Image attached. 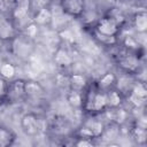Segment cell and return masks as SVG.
Returning <instances> with one entry per match:
<instances>
[{
    "mask_svg": "<svg viewBox=\"0 0 147 147\" xmlns=\"http://www.w3.org/2000/svg\"><path fill=\"white\" fill-rule=\"evenodd\" d=\"M21 124H22V129L25 132V134H28L30 137H33V136L38 134V132H39V124H38L37 117L34 115H32V114L24 115L23 118H22Z\"/></svg>",
    "mask_w": 147,
    "mask_h": 147,
    "instance_id": "6da1fadb",
    "label": "cell"
},
{
    "mask_svg": "<svg viewBox=\"0 0 147 147\" xmlns=\"http://www.w3.org/2000/svg\"><path fill=\"white\" fill-rule=\"evenodd\" d=\"M117 30H118L117 22L111 17L100 20L98 25H96V31L105 33V34H109V36H115Z\"/></svg>",
    "mask_w": 147,
    "mask_h": 147,
    "instance_id": "7a4b0ae2",
    "label": "cell"
},
{
    "mask_svg": "<svg viewBox=\"0 0 147 147\" xmlns=\"http://www.w3.org/2000/svg\"><path fill=\"white\" fill-rule=\"evenodd\" d=\"M62 9L69 15H79L84 9L83 0H62Z\"/></svg>",
    "mask_w": 147,
    "mask_h": 147,
    "instance_id": "3957f363",
    "label": "cell"
},
{
    "mask_svg": "<svg viewBox=\"0 0 147 147\" xmlns=\"http://www.w3.org/2000/svg\"><path fill=\"white\" fill-rule=\"evenodd\" d=\"M107 106V95L103 93H95L93 98L87 102V108L90 110L99 111Z\"/></svg>",
    "mask_w": 147,
    "mask_h": 147,
    "instance_id": "277c9868",
    "label": "cell"
},
{
    "mask_svg": "<svg viewBox=\"0 0 147 147\" xmlns=\"http://www.w3.org/2000/svg\"><path fill=\"white\" fill-rule=\"evenodd\" d=\"M29 7H30V0H17L16 6L13 10V16L16 20L24 18L28 14Z\"/></svg>",
    "mask_w": 147,
    "mask_h": 147,
    "instance_id": "5b68a950",
    "label": "cell"
},
{
    "mask_svg": "<svg viewBox=\"0 0 147 147\" xmlns=\"http://www.w3.org/2000/svg\"><path fill=\"white\" fill-rule=\"evenodd\" d=\"M42 86L37 82H26L24 83V93L30 96H37L42 93Z\"/></svg>",
    "mask_w": 147,
    "mask_h": 147,
    "instance_id": "8992f818",
    "label": "cell"
},
{
    "mask_svg": "<svg viewBox=\"0 0 147 147\" xmlns=\"http://www.w3.org/2000/svg\"><path fill=\"white\" fill-rule=\"evenodd\" d=\"M51 21H52V11L46 7L41 8L40 10H38L36 16H34V22L37 24L44 25V24L49 23Z\"/></svg>",
    "mask_w": 147,
    "mask_h": 147,
    "instance_id": "52a82bcc",
    "label": "cell"
},
{
    "mask_svg": "<svg viewBox=\"0 0 147 147\" xmlns=\"http://www.w3.org/2000/svg\"><path fill=\"white\" fill-rule=\"evenodd\" d=\"M14 30L11 24L3 17H0V39H8L13 37Z\"/></svg>",
    "mask_w": 147,
    "mask_h": 147,
    "instance_id": "ba28073f",
    "label": "cell"
},
{
    "mask_svg": "<svg viewBox=\"0 0 147 147\" xmlns=\"http://www.w3.org/2000/svg\"><path fill=\"white\" fill-rule=\"evenodd\" d=\"M54 60H55V63L57 65H60V67H68V65H70L72 63V60H71L70 55L63 49H59L55 53Z\"/></svg>",
    "mask_w": 147,
    "mask_h": 147,
    "instance_id": "9c48e42d",
    "label": "cell"
},
{
    "mask_svg": "<svg viewBox=\"0 0 147 147\" xmlns=\"http://www.w3.org/2000/svg\"><path fill=\"white\" fill-rule=\"evenodd\" d=\"M15 139L14 133L5 126H0V147L11 145Z\"/></svg>",
    "mask_w": 147,
    "mask_h": 147,
    "instance_id": "30bf717a",
    "label": "cell"
},
{
    "mask_svg": "<svg viewBox=\"0 0 147 147\" xmlns=\"http://www.w3.org/2000/svg\"><path fill=\"white\" fill-rule=\"evenodd\" d=\"M134 25H136V29L139 32H145L146 31V29H147V15H146V13L141 11V13H138L136 15Z\"/></svg>",
    "mask_w": 147,
    "mask_h": 147,
    "instance_id": "8fae6325",
    "label": "cell"
},
{
    "mask_svg": "<svg viewBox=\"0 0 147 147\" xmlns=\"http://www.w3.org/2000/svg\"><path fill=\"white\" fill-rule=\"evenodd\" d=\"M70 84L72 85V87H75L76 90H80L83 88L85 85H86V79L83 75H79V74H76V75H72L71 78H70Z\"/></svg>",
    "mask_w": 147,
    "mask_h": 147,
    "instance_id": "7c38bea8",
    "label": "cell"
},
{
    "mask_svg": "<svg viewBox=\"0 0 147 147\" xmlns=\"http://www.w3.org/2000/svg\"><path fill=\"white\" fill-rule=\"evenodd\" d=\"M121 65H122L125 70L132 71V70H134V69L138 67V61H137V59L133 57V56H126V57H124V59L121 61Z\"/></svg>",
    "mask_w": 147,
    "mask_h": 147,
    "instance_id": "4fadbf2b",
    "label": "cell"
},
{
    "mask_svg": "<svg viewBox=\"0 0 147 147\" xmlns=\"http://www.w3.org/2000/svg\"><path fill=\"white\" fill-rule=\"evenodd\" d=\"M0 75L5 78H13L15 75V67L10 63H3L0 67Z\"/></svg>",
    "mask_w": 147,
    "mask_h": 147,
    "instance_id": "5bb4252c",
    "label": "cell"
},
{
    "mask_svg": "<svg viewBox=\"0 0 147 147\" xmlns=\"http://www.w3.org/2000/svg\"><path fill=\"white\" fill-rule=\"evenodd\" d=\"M68 101L72 107H80L82 106V96L77 90H72L68 94Z\"/></svg>",
    "mask_w": 147,
    "mask_h": 147,
    "instance_id": "9a60e30c",
    "label": "cell"
},
{
    "mask_svg": "<svg viewBox=\"0 0 147 147\" xmlns=\"http://www.w3.org/2000/svg\"><path fill=\"white\" fill-rule=\"evenodd\" d=\"M86 127H88L92 131V133H93L94 137H98V136H100L103 132V125H102L101 122H98V121H93V122L91 121V122H88L86 124Z\"/></svg>",
    "mask_w": 147,
    "mask_h": 147,
    "instance_id": "2e32d148",
    "label": "cell"
},
{
    "mask_svg": "<svg viewBox=\"0 0 147 147\" xmlns=\"http://www.w3.org/2000/svg\"><path fill=\"white\" fill-rule=\"evenodd\" d=\"M114 82H115V76H114V74L108 72V74L103 75V76L100 78V80H99V86H100L101 88H107V87H109Z\"/></svg>",
    "mask_w": 147,
    "mask_h": 147,
    "instance_id": "e0dca14e",
    "label": "cell"
},
{
    "mask_svg": "<svg viewBox=\"0 0 147 147\" xmlns=\"http://www.w3.org/2000/svg\"><path fill=\"white\" fill-rule=\"evenodd\" d=\"M106 95H107V105H109L110 107H114V108L117 107V106H119V103H121V96H119V94L117 92L111 91V92H109Z\"/></svg>",
    "mask_w": 147,
    "mask_h": 147,
    "instance_id": "ac0fdd59",
    "label": "cell"
},
{
    "mask_svg": "<svg viewBox=\"0 0 147 147\" xmlns=\"http://www.w3.org/2000/svg\"><path fill=\"white\" fill-rule=\"evenodd\" d=\"M94 36L96 37L98 40H100L102 44H106V45H113L116 42V39L114 36H109V34H105V33H101L99 31L95 30L94 32Z\"/></svg>",
    "mask_w": 147,
    "mask_h": 147,
    "instance_id": "d6986e66",
    "label": "cell"
},
{
    "mask_svg": "<svg viewBox=\"0 0 147 147\" xmlns=\"http://www.w3.org/2000/svg\"><path fill=\"white\" fill-rule=\"evenodd\" d=\"M132 93L136 94V95H139V96H141V98H146V95H147V90H146L145 85H142V84H137V85H134V87H133V90H132Z\"/></svg>",
    "mask_w": 147,
    "mask_h": 147,
    "instance_id": "ffe728a7",
    "label": "cell"
},
{
    "mask_svg": "<svg viewBox=\"0 0 147 147\" xmlns=\"http://www.w3.org/2000/svg\"><path fill=\"white\" fill-rule=\"evenodd\" d=\"M113 118H114L117 123H123L124 119L126 118V113H125L123 109H117V110L114 113Z\"/></svg>",
    "mask_w": 147,
    "mask_h": 147,
    "instance_id": "44dd1931",
    "label": "cell"
},
{
    "mask_svg": "<svg viewBox=\"0 0 147 147\" xmlns=\"http://www.w3.org/2000/svg\"><path fill=\"white\" fill-rule=\"evenodd\" d=\"M60 37H61L62 39L67 40V41H74V40H75V36H74L72 31L69 30V29L62 30V31L60 32Z\"/></svg>",
    "mask_w": 147,
    "mask_h": 147,
    "instance_id": "7402d4cb",
    "label": "cell"
},
{
    "mask_svg": "<svg viewBox=\"0 0 147 147\" xmlns=\"http://www.w3.org/2000/svg\"><path fill=\"white\" fill-rule=\"evenodd\" d=\"M124 45H125L126 47H129V48H132V49H134V48H137V47L139 46L138 42H137V40H136L132 36L125 37V39H124Z\"/></svg>",
    "mask_w": 147,
    "mask_h": 147,
    "instance_id": "603a6c76",
    "label": "cell"
},
{
    "mask_svg": "<svg viewBox=\"0 0 147 147\" xmlns=\"http://www.w3.org/2000/svg\"><path fill=\"white\" fill-rule=\"evenodd\" d=\"M145 100H146V98H141V96L136 95V94H133V93H131V95H130V101H131L136 107H140L141 105H144Z\"/></svg>",
    "mask_w": 147,
    "mask_h": 147,
    "instance_id": "cb8c5ba5",
    "label": "cell"
},
{
    "mask_svg": "<svg viewBox=\"0 0 147 147\" xmlns=\"http://www.w3.org/2000/svg\"><path fill=\"white\" fill-rule=\"evenodd\" d=\"M47 1L48 0H31V6H32V8L40 10L41 8H44L46 6Z\"/></svg>",
    "mask_w": 147,
    "mask_h": 147,
    "instance_id": "d4e9b609",
    "label": "cell"
},
{
    "mask_svg": "<svg viewBox=\"0 0 147 147\" xmlns=\"http://www.w3.org/2000/svg\"><path fill=\"white\" fill-rule=\"evenodd\" d=\"M76 145L78 147H91L93 144L91 140H88V138H80V140H78Z\"/></svg>",
    "mask_w": 147,
    "mask_h": 147,
    "instance_id": "484cf974",
    "label": "cell"
},
{
    "mask_svg": "<svg viewBox=\"0 0 147 147\" xmlns=\"http://www.w3.org/2000/svg\"><path fill=\"white\" fill-rule=\"evenodd\" d=\"M26 33L29 37H34L37 34V25L36 24H30L26 26Z\"/></svg>",
    "mask_w": 147,
    "mask_h": 147,
    "instance_id": "4316f807",
    "label": "cell"
},
{
    "mask_svg": "<svg viewBox=\"0 0 147 147\" xmlns=\"http://www.w3.org/2000/svg\"><path fill=\"white\" fill-rule=\"evenodd\" d=\"M6 93V84L3 82V79L0 78V96H2Z\"/></svg>",
    "mask_w": 147,
    "mask_h": 147,
    "instance_id": "83f0119b",
    "label": "cell"
},
{
    "mask_svg": "<svg viewBox=\"0 0 147 147\" xmlns=\"http://www.w3.org/2000/svg\"><path fill=\"white\" fill-rule=\"evenodd\" d=\"M0 47H1V39H0Z\"/></svg>",
    "mask_w": 147,
    "mask_h": 147,
    "instance_id": "f1b7e54d",
    "label": "cell"
},
{
    "mask_svg": "<svg viewBox=\"0 0 147 147\" xmlns=\"http://www.w3.org/2000/svg\"><path fill=\"white\" fill-rule=\"evenodd\" d=\"M0 101H1V100H0Z\"/></svg>",
    "mask_w": 147,
    "mask_h": 147,
    "instance_id": "f546056e",
    "label": "cell"
}]
</instances>
